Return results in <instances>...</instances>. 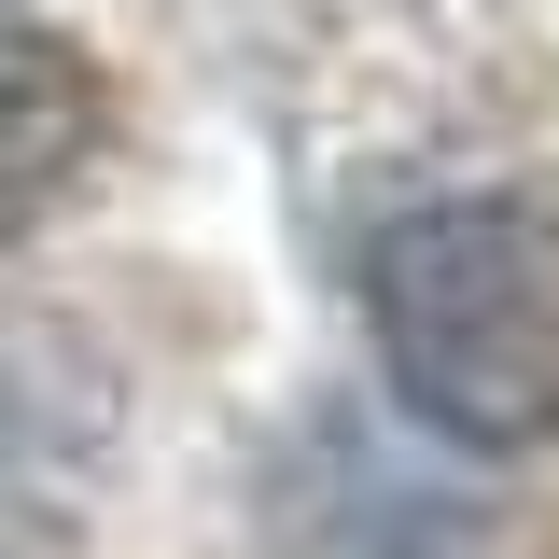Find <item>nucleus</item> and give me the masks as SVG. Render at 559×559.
<instances>
[{"label":"nucleus","mask_w":559,"mask_h":559,"mask_svg":"<svg viewBox=\"0 0 559 559\" xmlns=\"http://www.w3.org/2000/svg\"><path fill=\"white\" fill-rule=\"evenodd\" d=\"M364 336L448 448H559V197H419L378 224Z\"/></svg>","instance_id":"obj_1"},{"label":"nucleus","mask_w":559,"mask_h":559,"mask_svg":"<svg viewBox=\"0 0 559 559\" xmlns=\"http://www.w3.org/2000/svg\"><path fill=\"white\" fill-rule=\"evenodd\" d=\"M112 419H127V392L70 322H43V308L0 322V503H28L14 546H57L84 518V476H98Z\"/></svg>","instance_id":"obj_2"},{"label":"nucleus","mask_w":559,"mask_h":559,"mask_svg":"<svg viewBox=\"0 0 559 559\" xmlns=\"http://www.w3.org/2000/svg\"><path fill=\"white\" fill-rule=\"evenodd\" d=\"M98 154H112V70L43 14H0V252L84 197Z\"/></svg>","instance_id":"obj_3"}]
</instances>
